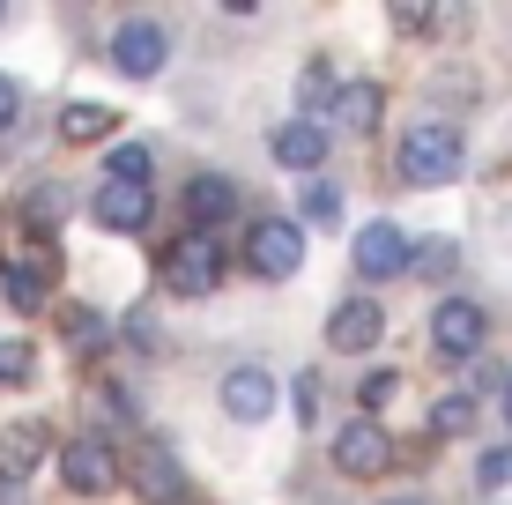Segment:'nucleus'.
<instances>
[{
  "instance_id": "nucleus-5",
  "label": "nucleus",
  "mask_w": 512,
  "mask_h": 505,
  "mask_svg": "<svg viewBox=\"0 0 512 505\" xmlns=\"http://www.w3.org/2000/svg\"><path fill=\"white\" fill-rule=\"evenodd\" d=\"M483 342H490V312L483 305H475V298H438V312H431V350L438 357L475 364Z\"/></svg>"
},
{
  "instance_id": "nucleus-15",
  "label": "nucleus",
  "mask_w": 512,
  "mask_h": 505,
  "mask_svg": "<svg viewBox=\"0 0 512 505\" xmlns=\"http://www.w3.org/2000/svg\"><path fill=\"white\" fill-rule=\"evenodd\" d=\"M379 112H386L379 82H342V97H334V127L342 134H379Z\"/></svg>"
},
{
  "instance_id": "nucleus-33",
  "label": "nucleus",
  "mask_w": 512,
  "mask_h": 505,
  "mask_svg": "<svg viewBox=\"0 0 512 505\" xmlns=\"http://www.w3.org/2000/svg\"><path fill=\"white\" fill-rule=\"evenodd\" d=\"M386 505H423V498H386Z\"/></svg>"
},
{
  "instance_id": "nucleus-21",
  "label": "nucleus",
  "mask_w": 512,
  "mask_h": 505,
  "mask_svg": "<svg viewBox=\"0 0 512 505\" xmlns=\"http://www.w3.org/2000/svg\"><path fill=\"white\" fill-rule=\"evenodd\" d=\"M505 483H512V439L475 454V491H505Z\"/></svg>"
},
{
  "instance_id": "nucleus-18",
  "label": "nucleus",
  "mask_w": 512,
  "mask_h": 505,
  "mask_svg": "<svg viewBox=\"0 0 512 505\" xmlns=\"http://www.w3.org/2000/svg\"><path fill=\"white\" fill-rule=\"evenodd\" d=\"M475 416H483L475 394H438V402H431V431H438V439H468Z\"/></svg>"
},
{
  "instance_id": "nucleus-23",
  "label": "nucleus",
  "mask_w": 512,
  "mask_h": 505,
  "mask_svg": "<svg viewBox=\"0 0 512 505\" xmlns=\"http://www.w3.org/2000/svg\"><path fill=\"white\" fill-rule=\"evenodd\" d=\"M104 179H156V164H149V149H141V142H119L112 164H104Z\"/></svg>"
},
{
  "instance_id": "nucleus-6",
  "label": "nucleus",
  "mask_w": 512,
  "mask_h": 505,
  "mask_svg": "<svg viewBox=\"0 0 512 505\" xmlns=\"http://www.w3.org/2000/svg\"><path fill=\"white\" fill-rule=\"evenodd\" d=\"M386 461H394V439H386V424H379V416H357V424H342V431H334V468H342L349 483H372V476H386Z\"/></svg>"
},
{
  "instance_id": "nucleus-22",
  "label": "nucleus",
  "mask_w": 512,
  "mask_h": 505,
  "mask_svg": "<svg viewBox=\"0 0 512 505\" xmlns=\"http://www.w3.org/2000/svg\"><path fill=\"white\" fill-rule=\"evenodd\" d=\"M305 223H342V186H334V179L305 186Z\"/></svg>"
},
{
  "instance_id": "nucleus-20",
  "label": "nucleus",
  "mask_w": 512,
  "mask_h": 505,
  "mask_svg": "<svg viewBox=\"0 0 512 505\" xmlns=\"http://www.w3.org/2000/svg\"><path fill=\"white\" fill-rule=\"evenodd\" d=\"M52 320H60V335L75 342V350H97V342H104V320H97L90 305H60Z\"/></svg>"
},
{
  "instance_id": "nucleus-14",
  "label": "nucleus",
  "mask_w": 512,
  "mask_h": 505,
  "mask_svg": "<svg viewBox=\"0 0 512 505\" xmlns=\"http://www.w3.org/2000/svg\"><path fill=\"white\" fill-rule=\"evenodd\" d=\"M38 461H45V424H8L0 431V483H30Z\"/></svg>"
},
{
  "instance_id": "nucleus-25",
  "label": "nucleus",
  "mask_w": 512,
  "mask_h": 505,
  "mask_svg": "<svg viewBox=\"0 0 512 505\" xmlns=\"http://www.w3.org/2000/svg\"><path fill=\"white\" fill-rule=\"evenodd\" d=\"M394 387H401L394 372H364L357 379V409H386V402H394Z\"/></svg>"
},
{
  "instance_id": "nucleus-13",
  "label": "nucleus",
  "mask_w": 512,
  "mask_h": 505,
  "mask_svg": "<svg viewBox=\"0 0 512 505\" xmlns=\"http://www.w3.org/2000/svg\"><path fill=\"white\" fill-rule=\"evenodd\" d=\"M327 134H334L327 119H290V127H275L268 149H275L282 171H320L327 164Z\"/></svg>"
},
{
  "instance_id": "nucleus-12",
  "label": "nucleus",
  "mask_w": 512,
  "mask_h": 505,
  "mask_svg": "<svg viewBox=\"0 0 512 505\" xmlns=\"http://www.w3.org/2000/svg\"><path fill=\"white\" fill-rule=\"evenodd\" d=\"M231 216H238V186L223 179V171H201V179L186 186V231H223Z\"/></svg>"
},
{
  "instance_id": "nucleus-7",
  "label": "nucleus",
  "mask_w": 512,
  "mask_h": 505,
  "mask_svg": "<svg viewBox=\"0 0 512 505\" xmlns=\"http://www.w3.org/2000/svg\"><path fill=\"white\" fill-rule=\"evenodd\" d=\"M379 335H386V305L372 298V290H357V298H342L327 312V350H342V357L379 350Z\"/></svg>"
},
{
  "instance_id": "nucleus-3",
  "label": "nucleus",
  "mask_w": 512,
  "mask_h": 505,
  "mask_svg": "<svg viewBox=\"0 0 512 505\" xmlns=\"http://www.w3.org/2000/svg\"><path fill=\"white\" fill-rule=\"evenodd\" d=\"M238 260L245 275H260V283H290L297 268H305V231H297L290 216H253L238 238Z\"/></svg>"
},
{
  "instance_id": "nucleus-4",
  "label": "nucleus",
  "mask_w": 512,
  "mask_h": 505,
  "mask_svg": "<svg viewBox=\"0 0 512 505\" xmlns=\"http://www.w3.org/2000/svg\"><path fill=\"white\" fill-rule=\"evenodd\" d=\"M349 260H357L364 283H394V275H409V268H416V238L401 231L394 216H379V223H364V231H357Z\"/></svg>"
},
{
  "instance_id": "nucleus-16",
  "label": "nucleus",
  "mask_w": 512,
  "mask_h": 505,
  "mask_svg": "<svg viewBox=\"0 0 512 505\" xmlns=\"http://www.w3.org/2000/svg\"><path fill=\"white\" fill-rule=\"evenodd\" d=\"M112 134H119V112H112V104H67V112H60V142H112Z\"/></svg>"
},
{
  "instance_id": "nucleus-11",
  "label": "nucleus",
  "mask_w": 512,
  "mask_h": 505,
  "mask_svg": "<svg viewBox=\"0 0 512 505\" xmlns=\"http://www.w3.org/2000/svg\"><path fill=\"white\" fill-rule=\"evenodd\" d=\"M223 409H231V424H268V409H275V372H260V364L223 372Z\"/></svg>"
},
{
  "instance_id": "nucleus-26",
  "label": "nucleus",
  "mask_w": 512,
  "mask_h": 505,
  "mask_svg": "<svg viewBox=\"0 0 512 505\" xmlns=\"http://www.w3.org/2000/svg\"><path fill=\"white\" fill-rule=\"evenodd\" d=\"M30 379V350L23 342H0V387H23Z\"/></svg>"
},
{
  "instance_id": "nucleus-32",
  "label": "nucleus",
  "mask_w": 512,
  "mask_h": 505,
  "mask_svg": "<svg viewBox=\"0 0 512 505\" xmlns=\"http://www.w3.org/2000/svg\"><path fill=\"white\" fill-rule=\"evenodd\" d=\"M498 402H505V431H512V379H505V394H498Z\"/></svg>"
},
{
  "instance_id": "nucleus-27",
  "label": "nucleus",
  "mask_w": 512,
  "mask_h": 505,
  "mask_svg": "<svg viewBox=\"0 0 512 505\" xmlns=\"http://www.w3.org/2000/svg\"><path fill=\"white\" fill-rule=\"evenodd\" d=\"M453 260H461V253H453V238H438V246L416 253V268H423V275H453Z\"/></svg>"
},
{
  "instance_id": "nucleus-9",
  "label": "nucleus",
  "mask_w": 512,
  "mask_h": 505,
  "mask_svg": "<svg viewBox=\"0 0 512 505\" xmlns=\"http://www.w3.org/2000/svg\"><path fill=\"white\" fill-rule=\"evenodd\" d=\"M60 476H67V491L75 498H104L119 483V454H112V439H67L60 446Z\"/></svg>"
},
{
  "instance_id": "nucleus-31",
  "label": "nucleus",
  "mask_w": 512,
  "mask_h": 505,
  "mask_svg": "<svg viewBox=\"0 0 512 505\" xmlns=\"http://www.w3.org/2000/svg\"><path fill=\"white\" fill-rule=\"evenodd\" d=\"M394 23L416 38V30H431V23H438V15H431V8H394Z\"/></svg>"
},
{
  "instance_id": "nucleus-2",
  "label": "nucleus",
  "mask_w": 512,
  "mask_h": 505,
  "mask_svg": "<svg viewBox=\"0 0 512 505\" xmlns=\"http://www.w3.org/2000/svg\"><path fill=\"white\" fill-rule=\"evenodd\" d=\"M461 164H468V142L446 119H423V127L401 134V179L409 186H446V179H461Z\"/></svg>"
},
{
  "instance_id": "nucleus-24",
  "label": "nucleus",
  "mask_w": 512,
  "mask_h": 505,
  "mask_svg": "<svg viewBox=\"0 0 512 505\" xmlns=\"http://www.w3.org/2000/svg\"><path fill=\"white\" fill-rule=\"evenodd\" d=\"M320 394H327V379L320 372H297V387H290V402H297V424H320Z\"/></svg>"
},
{
  "instance_id": "nucleus-30",
  "label": "nucleus",
  "mask_w": 512,
  "mask_h": 505,
  "mask_svg": "<svg viewBox=\"0 0 512 505\" xmlns=\"http://www.w3.org/2000/svg\"><path fill=\"white\" fill-rule=\"evenodd\" d=\"M15 112H23V90H15V75H0V134L15 127Z\"/></svg>"
},
{
  "instance_id": "nucleus-17",
  "label": "nucleus",
  "mask_w": 512,
  "mask_h": 505,
  "mask_svg": "<svg viewBox=\"0 0 512 505\" xmlns=\"http://www.w3.org/2000/svg\"><path fill=\"white\" fill-rule=\"evenodd\" d=\"M134 476H141V491H149V498H164V505H179V498H186V476H179V461H171L164 446H149Z\"/></svg>"
},
{
  "instance_id": "nucleus-10",
  "label": "nucleus",
  "mask_w": 512,
  "mask_h": 505,
  "mask_svg": "<svg viewBox=\"0 0 512 505\" xmlns=\"http://www.w3.org/2000/svg\"><path fill=\"white\" fill-rule=\"evenodd\" d=\"M164 60H171V38L156 23H119L112 30V67L127 82H149V75H164Z\"/></svg>"
},
{
  "instance_id": "nucleus-19",
  "label": "nucleus",
  "mask_w": 512,
  "mask_h": 505,
  "mask_svg": "<svg viewBox=\"0 0 512 505\" xmlns=\"http://www.w3.org/2000/svg\"><path fill=\"white\" fill-rule=\"evenodd\" d=\"M334 97H342V82H334V67H327V60H312L305 75H297V104H305V119H320V104L334 112Z\"/></svg>"
},
{
  "instance_id": "nucleus-1",
  "label": "nucleus",
  "mask_w": 512,
  "mask_h": 505,
  "mask_svg": "<svg viewBox=\"0 0 512 505\" xmlns=\"http://www.w3.org/2000/svg\"><path fill=\"white\" fill-rule=\"evenodd\" d=\"M156 268H164V290H179V298H208V290H223V238L216 231H171L164 253H156Z\"/></svg>"
},
{
  "instance_id": "nucleus-8",
  "label": "nucleus",
  "mask_w": 512,
  "mask_h": 505,
  "mask_svg": "<svg viewBox=\"0 0 512 505\" xmlns=\"http://www.w3.org/2000/svg\"><path fill=\"white\" fill-rule=\"evenodd\" d=\"M90 216L104 231H149L156 216V179H104L90 194Z\"/></svg>"
},
{
  "instance_id": "nucleus-29",
  "label": "nucleus",
  "mask_w": 512,
  "mask_h": 505,
  "mask_svg": "<svg viewBox=\"0 0 512 505\" xmlns=\"http://www.w3.org/2000/svg\"><path fill=\"white\" fill-rule=\"evenodd\" d=\"M60 208H67V194H60V186H38V201H30V216H38V231H45L52 216H60Z\"/></svg>"
},
{
  "instance_id": "nucleus-28",
  "label": "nucleus",
  "mask_w": 512,
  "mask_h": 505,
  "mask_svg": "<svg viewBox=\"0 0 512 505\" xmlns=\"http://www.w3.org/2000/svg\"><path fill=\"white\" fill-rule=\"evenodd\" d=\"M127 342H134V350H156V312H149V305L127 312Z\"/></svg>"
},
{
  "instance_id": "nucleus-34",
  "label": "nucleus",
  "mask_w": 512,
  "mask_h": 505,
  "mask_svg": "<svg viewBox=\"0 0 512 505\" xmlns=\"http://www.w3.org/2000/svg\"><path fill=\"white\" fill-rule=\"evenodd\" d=\"M0 23H8V8H0Z\"/></svg>"
}]
</instances>
